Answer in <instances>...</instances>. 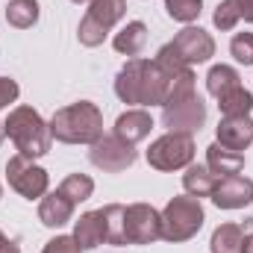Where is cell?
Wrapping results in <instances>:
<instances>
[{"mask_svg": "<svg viewBox=\"0 0 253 253\" xmlns=\"http://www.w3.org/2000/svg\"><path fill=\"white\" fill-rule=\"evenodd\" d=\"M174 80L162 74L150 59H129L115 77V94L132 106H165Z\"/></svg>", "mask_w": 253, "mask_h": 253, "instance_id": "cell-1", "label": "cell"}, {"mask_svg": "<svg viewBox=\"0 0 253 253\" xmlns=\"http://www.w3.org/2000/svg\"><path fill=\"white\" fill-rule=\"evenodd\" d=\"M162 124L168 126V132H186V135H194L206 124V103L194 91L191 68L186 74L174 77V85H171L168 100L162 106Z\"/></svg>", "mask_w": 253, "mask_h": 253, "instance_id": "cell-2", "label": "cell"}, {"mask_svg": "<svg viewBox=\"0 0 253 253\" xmlns=\"http://www.w3.org/2000/svg\"><path fill=\"white\" fill-rule=\"evenodd\" d=\"M50 132L62 144H94L103 135V112L91 100H80L53 112Z\"/></svg>", "mask_w": 253, "mask_h": 253, "instance_id": "cell-3", "label": "cell"}, {"mask_svg": "<svg viewBox=\"0 0 253 253\" xmlns=\"http://www.w3.org/2000/svg\"><path fill=\"white\" fill-rule=\"evenodd\" d=\"M3 124H6V135L15 141L18 153H24L30 159H39V156L50 153V144H53L50 124L33 106H15Z\"/></svg>", "mask_w": 253, "mask_h": 253, "instance_id": "cell-4", "label": "cell"}, {"mask_svg": "<svg viewBox=\"0 0 253 253\" xmlns=\"http://www.w3.org/2000/svg\"><path fill=\"white\" fill-rule=\"evenodd\" d=\"M203 227V206L197 197L183 194L171 197L162 209V239L165 242H189Z\"/></svg>", "mask_w": 253, "mask_h": 253, "instance_id": "cell-5", "label": "cell"}, {"mask_svg": "<svg viewBox=\"0 0 253 253\" xmlns=\"http://www.w3.org/2000/svg\"><path fill=\"white\" fill-rule=\"evenodd\" d=\"M147 162L156 171H180L194 162V138L186 132H165L147 150Z\"/></svg>", "mask_w": 253, "mask_h": 253, "instance_id": "cell-6", "label": "cell"}, {"mask_svg": "<svg viewBox=\"0 0 253 253\" xmlns=\"http://www.w3.org/2000/svg\"><path fill=\"white\" fill-rule=\"evenodd\" d=\"M6 180L9 186L18 191L21 197L27 200H42L47 194V186H50V177L42 165H36L30 156L24 153H15L9 162H6Z\"/></svg>", "mask_w": 253, "mask_h": 253, "instance_id": "cell-7", "label": "cell"}, {"mask_svg": "<svg viewBox=\"0 0 253 253\" xmlns=\"http://www.w3.org/2000/svg\"><path fill=\"white\" fill-rule=\"evenodd\" d=\"M88 159H91L94 168H100L106 174H121L138 159V153H135V144H126L124 138H118L112 132V135H100L91 144Z\"/></svg>", "mask_w": 253, "mask_h": 253, "instance_id": "cell-8", "label": "cell"}, {"mask_svg": "<svg viewBox=\"0 0 253 253\" xmlns=\"http://www.w3.org/2000/svg\"><path fill=\"white\" fill-rule=\"evenodd\" d=\"M162 239V212L150 203L126 206V245H150Z\"/></svg>", "mask_w": 253, "mask_h": 253, "instance_id": "cell-9", "label": "cell"}, {"mask_svg": "<svg viewBox=\"0 0 253 253\" xmlns=\"http://www.w3.org/2000/svg\"><path fill=\"white\" fill-rule=\"evenodd\" d=\"M171 44H174V50L180 53V59L189 65V68L191 65L209 62V59L215 56V39H212L206 30H200V27H186V30H180Z\"/></svg>", "mask_w": 253, "mask_h": 253, "instance_id": "cell-10", "label": "cell"}, {"mask_svg": "<svg viewBox=\"0 0 253 253\" xmlns=\"http://www.w3.org/2000/svg\"><path fill=\"white\" fill-rule=\"evenodd\" d=\"M212 203L218 209H245V206H251L253 203V180L242 177V174L218 180V186L212 191Z\"/></svg>", "mask_w": 253, "mask_h": 253, "instance_id": "cell-11", "label": "cell"}, {"mask_svg": "<svg viewBox=\"0 0 253 253\" xmlns=\"http://www.w3.org/2000/svg\"><path fill=\"white\" fill-rule=\"evenodd\" d=\"M215 135H218V144L242 153L253 141V121L248 115H224L215 126Z\"/></svg>", "mask_w": 253, "mask_h": 253, "instance_id": "cell-12", "label": "cell"}, {"mask_svg": "<svg viewBox=\"0 0 253 253\" xmlns=\"http://www.w3.org/2000/svg\"><path fill=\"white\" fill-rule=\"evenodd\" d=\"M74 218V203L65 197L62 191H47L42 200H39V221L50 230H59L68 221Z\"/></svg>", "mask_w": 253, "mask_h": 253, "instance_id": "cell-13", "label": "cell"}, {"mask_svg": "<svg viewBox=\"0 0 253 253\" xmlns=\"http://www.w3.org/2000/svg\"><path fill=\"white\" fill-rule=\"evenodd\" d=\"M150 129H153V118H150V112H144V109H126L124 115H118V121L112 126V132H115L118 138H124L126 144L144 141V138L150 135Z\"/></svg>", "mask_w": 253, "mask_h": 253, "instance_id": "cell-14", "label": "cell"}, {"mask_svg": "<svg viewBox=\"0 0 253 253\" xmlns=\"http://www.w3.org/2000/svg\"><path fill=\"white\" fill-rule=\"evenodd\" d=\"M206 165H209V171L218 180H224V177H233V174H239L245 168V153L230 150V147H224V144L215 141V144L206 147Z\"/></svg>", "mask_w": 253, "mask_h": 253, "instance_id": "cell-15", "label": "cell"}, {"mask_svg": "<svg viewBox=\"0 0 253 253\" xmlns=\"http://www.w3.org/2000/svg\"><path fill=\"white\" fill-rule=\"evenodd\" d=\"M74 242H77L83 251H94L97 245L106 242L100 212H85V215H80V221L74 224Z\"/></svg>", "mask_w": 253, "mask_h": 253, "instance_id": "cell-16", "label": "cell"}, {"mask_svg": "<svg viewBox=\"0 0 253 253\" xmlns=\"http://www.w3.org/2000/svg\"><path fill=\"white\" fill-rule=\"evenodd\" d=\"M144 44H147V27L141 21H129L124 30L115 33V39H112V47L121 56H129V59H135L144 50Z\"/></svg>", "mask_w": 253, "mask_h": 253, "instance_id": "cell-17", "label": "cell"}, {"mask_svg": "<svg viewBox=\"0 0 253 253\" xmlns=\"http://www.w3.org/2000/svg\"><path fill=\"white\" fill-rule=\"evenodd\" d=\"M97 212H100V221H103L106 242L109 245H126V206H121V203H106Z\"/></svg>", "mask_w": 253, "mask_h": 253, "instance_id": "cell-18", "label": "cell"}, {"mask_svg": "<svg viewBox=\"0 0 253 253\" xmlns=\"http://www.w3.org/2000/svg\"><path fill=\"white\" fill-rule=\"evenodd\" d=\"M218 186V177L209 171V165H194L191 162L189 168H186V174H183V189L189 191L191 197H212V191Z\"/></svg>", "mask_w": 253, "mask_h": 253, "instance_id": "cell-19", "label": "cell"}, {"mask_svg": "<svg viewBox=\"0 0 253 253\" xmlns=\"http://www.w3.org/2000/svg\"><path fill=\"white\" fill-rule=\"evenodd\" d=\"M239 85H242V77L233 65H212L209 74H206V91L212 97H221V94H227Z\"/></svg>", "mask_w": 253, "mask_h": 253, "instance_id": "cell-20", "label": "cell"}, {"mask_svg": "<svg viewBox=\"0 0 253 253\" xmlns=\"http://www.w3.org/2000/svg\"><path fill=\"white\" fill-rule=\"evenodd\" d=\"M245 242V227L242 224H221L212 239H209V251L212 253H242Z\"/></svg>", "mask_w": 253, "mask_h": 253, "instance_id": "cell-21", "label": "cell"}, {"mask_svg": "<svg viewBox=\"0 0 253 253\" xmlns=\"http://www.w3.org/2000/svg\"><path fill=\"white\" fill-rule=\"evenodd\" d=\"M97 24H103L106 30H112L121 18L126 15V0H91L88 3V12Z\"/></svg>", "mask_w": 253, "mask_h": 253, "instance_id": "cell-22", "label": "cell"}, {"mask_svg": "<svg viewBox=\"0 0 253 253\" xmlns=\"http://www.w3.org/2000/svg\"><path fill=\"white\" fill-rule=\"evenodd\" d=\"M6 21L18 30H30L39 21V0H9Z\"/></svg>", "mask_w": 253, "mask_h": 253, "instance_id": "cell-23", "label": "cell"}, {"mask_svg": "<svg viewBox=\"0 0 253 253\" xmlns=\"http://www.w3.org/2000/svg\"><path fill=\"white\" fill-rule=\"evenodd\" d=\"M218 109H221V115H251L253 94L245 85H239V88H233V91L218 97Z\"/></svg>", "mask_w": 253, "mask_h": 253, "instance_id": "cell-24", "label": "cell"}, {"mask_svg": "<svg viewBox=\"0 0 253 253\" xmlns=\"http://www.w3.org/2000/svg\"><path fill=\"white\" fill-rule=\"evenodd\" d=\"M59 191L77 206V203H83V200H88L94 194V180L88 174H68L62 180V186H59Z\"/></svg>", "mask_w": 253, "mask_h": 253, "instance_id": "cell-25", "label": "cell"}, {"mask_svg": "<svg viewBox=\"0 0 253 253\" xmlns=\"http://www.w3.org/2000/svg\"><path fill=\"white\" fill-rule=\"evenodd\" d=\"M106 36H109V30H106L103 24H97L91 15H85V18L80 21V27H77V39H80L83 47H100V44L106 42Z\"/></svg>", "mask_w": 253, "mask_h": 253, "instance_id": "cell-26", "label": "cell"}, {"mask_svg": "<svg viewBox=\"0 0 253 253\" xmlns=\"http://www.w3.org/2000/svg\"><path fill=\"white\" fill-rule=\"evenodd\" d=\"M165 12H168V18H174L180 24H191L200 18L203 0H165Z\"/></svg>", "mask_w": 253, "mask_h": 253, "instance_id": "cell-27", "label": "cell"}, {"mask_svg": "<svg viewBox=\"0 0 253 253\" xmlns=\"http://www.w3.org/2000/svg\"><path fill=\"white\" fill-rule=\"evenodd\" d=\"M239 21H242V6H239V0H221L218 9H215V15H212V24L227 33V30H233Z\"/></svg>", "mask_w": 253, "mask_h": 253, "instance_id": "cell-28", "label": "cell"}, {"mask_svg": "<svg viewBox=\"0 0 253 253\" xmlns=\"http://www.w3.org/2000/svg\"><path fill=\"white\" fill-rule=\"evenodd\" d=\"M230 53L239 65H253V33H236L230 42Z\"/></svg>", "mask_w": 253, "mask_h": 253, "instance_id": "cell-29", "label": "cell"}, {"mask_svg": "<svg viewBox=\"0 0 253 253\" xmlns=\"http://www.w3.org/2000/svg\"><path fill=\"white\" fill-rule=\"evenodd\" d=\"M42 253H83V248L74 242V236H56L44 245Z\"/></svg>", "mask_w": 253, "mask_h": 253, "instance_id": "cell-30", "label": "cell"}, {"mask_svg": "<svg viewBox=\"0 0 253 253\" xmlns=\"http://www.w3.org/2000/svg\"><path fill=\"white\" fill-rule=\"evenodd\" d=\"M18 94H21L18 83H15L12 77H0V109H6L9 103H15Z\"/></svg>", "mask_w": 253, "mask_h": 253, "instance_id": "cell-31", "label": "cell"}, {"mask_svg": "<svg viewBox=\"0 0 253 253\" xmlns=\"http://www.w3.org/2000/svg\"><path fill=\"white\" fill-rule=\"evenodd\" d=\"M239 6H242V18L253 24V0H239Z\"/></svg>", "mask_w": 253, "mask_h": 253, "instance_id": "cell-32", "label": "cell"}, {"mask_svg": "<svg viewBox=\"0 0 253 253\" xmlns=\"http://www.w3.org/2000/svg\"><path fill=\"white\" fill-rule=\"evenodd\" d=\"M242 253H253V233H245V242H242Z\"/></svg>", "mask_w": 253, "mask_h": 253, "instance_id": "cell-33", "label": "cell"}, {"mask_svg": "<svg viewBox=\"0 0 253 253\" xmlns=\"http://www.w3.org/2000/svg\"><path fill=\"white\" fill-rule=\"evenodd\" d=\"M0 253H21V248H18L15 242H9V239H6V245L0 248Z\"/></svg>", "mask_w": 253, "mask_h": 253, "instance_id": "cell-34", "label": "cell"}, {"mask_svg": "<svg viewBox=\"0 0 253 253\" xmlns=\"http://www.w3.org/2000/svg\"><path fill=\"white\" fill-rule=\"evenodd\" d=\"M3 141H6V124L0 121V144H3Z\"/></svg>", "mask_w": 253, "mask_h": 253, "instance_id": "cell-35", "label": "cell"}, {"mask_svg": "<svg viewBox=\"0 0 253 253\" xmlns=\"http://www.w3.org/2000/svg\"><path fill=\"white\" fill-rule=\"evenodd\" d=\"M71 3H77V6H80V3H91V0H71Z\"/></svg>", "mask_w": 253, "mask_h": 253, "instance_id": "cell-36", "label": "cell"}, {"mask_svg": "<svg viewBox=\"0 0 253 253\" xmlns=\"http://www.w3.org/2000/svg\"><path fill=\"white\" fill-rule=\"evenodd\" d=\"M3 245H6V236H3V233H0V248H3Z\"/></svg>", "mask_w": 253, "mask_h": 253, "instance_id": "cell-37", "label": "cell"}, {"mask_svg": "<svg viewBox=\"0 0 253 253\" xmlns=\"http://www.w3.org/2000/svg\"><path fill=\"white\" fill-rule=\"evenodd\" d=\"M0 197H3V186H0Z\"/></svg>", "mask_w": 253, "mask_h": 253, "instance_id": "cell-38", "label": "cell"}]
</instances>
